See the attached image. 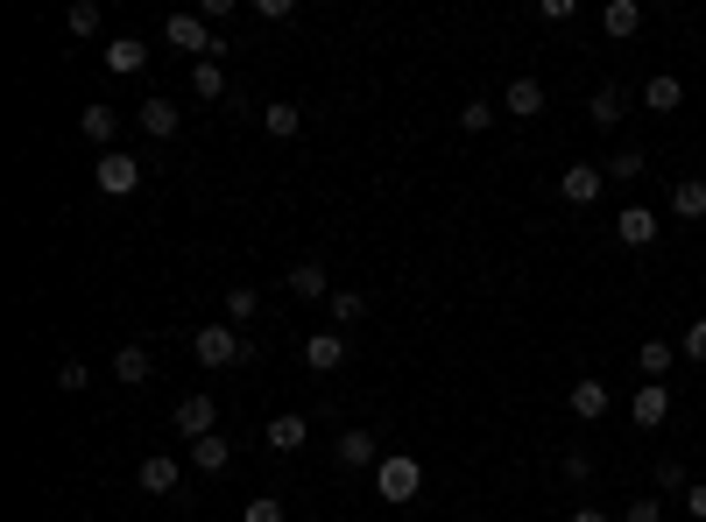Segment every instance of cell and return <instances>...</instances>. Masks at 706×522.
<instances>
[{
	"label": "cell",
	"instance_id": "1",
	"mask_svg": "<svg viewBox=\"0 0 706 522\" xmlns=\"http://www.w3.org/2000/svg\"><path fill=\"white\" fill-rule=\"evenodd\" d=\"M163 43H170V50H184L191 64H205V57L219 64V57H227V43L213 36V22H205L199 8H191V14H170V22H163Z\"/></svg>",
	"mask_w": 706,
	"mask_h": 522
},
{
	"label": "cell",
	"instance_id": "2",
	"mask_svg": "<svg viewBox=\"0 0 706 522\" xmlns=\"http://www.w3.org/2000/svg\"><path fill=\"white\" fill-rule=\"evenodd\" d=\"M374 487H382V501H388V509H403V501H417V495H424V466H417L410 452H388L382 466H374Z\"/></svg>",
	"mask_w": 706,
	"mask_h": 522
},
{
	"label": "cell",
	"instance_id": "3",
	"mask_svg": "<svg viewBox=\"0 0 706 522\" xmlns=\"http://www.w3.org/2000/svg\"><path fill=\"white\" fill-rule=\"evenodd\" d=\"M191 361L199 367H240L248 361V339H240L234 325H199V332H191Z\"/></svg>",
	"mask_w": 706,
	"mask_h": 522
},
{
	"label": "cell",
	"instance_id": "4",
	"mask_svg": "<svg viewBox=\"0 0 706 522\" xmlns=\"http://www.w3.org/2000/svg\"><path fill=\"white\" fill-rule=\"evenodd\" d=\"M600 191H608V170H600V162H565L559 170V198L565 205H594Z\"/></svg>",
	"mask_w": 706,
	"mask_h": 522
},
{
	"label": "cell",
	"instance_id": "5",
	"mask_svg": "<svg viewBox=\"0 0 706 522\" xmlns=\"http://www.w3.org/2000/svg\"><path fill=\"white\" fill-rule=\"evenodd\" d=\"M657 233H665V219H657L650 205H622V213H614V241L622 247H650Z\"/></svg>",
	"mask_w": 706,
	"mask_h": 522
},
{
	"label": "cell",
	"instance_id": "6",
	"mask_svg": "<svg viewBox=\"0 0 706 522\" xmlns=\"http://www.w3.org/2000/svg\"><path fill=\"white\" fill-rule=\"evenodd\" d=\"M177 481H184V466H177V459L170 452H148L142 459V466H134V487H142V495H177Z\"/></svg>",
	"mask_w": 706,
	"mask_h": 522
},
{
	"label": "cell",
	"instance_id": "7",
	"mask_svg": "<svg viewBox=\"0 0 706 522\" xmlns=\"http://www.w3.org/2000/svg\"><path fill=\"white\" fill-rule=\"evenodd\" d=\"M134 184H142V162H134L128 148H107V156H99V191H107V198H128Z\"/></svg>",
	"mask_w": 706,
	"mask_h": 522
},
{
	"label": "cell",
	"instance_id": "8",
	"mask_svg": "<svg viewBox=\"0 0 706 522\" xmlns=\"http://www.w3.org/2000/svg\"><path fill=\"white\" fill-rule=\"evenodd\" d=\"M665 416H671V389H665V381H643V389L629 396V424H636V430H657Z\"/></svg>",
	"mask_w": 706,
	"mask_h": 522
},
{
	"label": "cell",
	"instance_id": "9",
	"mask_svg": "<svg viewBox=\"0 0 706 522\" xmlns=\"http://www.w3.org/2000/svg\"><path fill=\"white\" fill-rule=\"evenodd\" d=\"M565 410H573L579 424H600V416H608V381H600V375H579L573 389H565Z\"/></svg>",
	"mask_w": 706,
	"mask_h": 522
},
{
	"label": "cell",
	"instance_id": "10",
	"mask_svg": "<svg viewBox=\"0 0 706 522\" xmlns=\"http://www.w3.org/2000/svg\"><path fill=\"white\" fill-rule=\"evenodd\" d=\"M333 290H339V282L325 276V262H297L290 268V296H297V304H333Z\"/></svg>",
	"mask_w": 706,
	"mask_h": 522
},
{
	"label": "cell",
	"instance_id": "11",
	"mask_svg": "<svg viewBox=\"0 0 706 522\" xmlns=\"http://www.w3.org/2000/svg\"><path fill=\"white\" fill-rule=\"evenodd\" d=\"M177 430H184L191 445L213 438V430H219V402L213 396H184V402H177Z\"/></svg>",
	"mask_w": 706,
	"mask_h": 522
},
{
	"label": "cell",
	"instance_id": "12",
	"mask_svg": "<svg viewBox=\"0 0 706 522\" xmlns=\"http://www.w3.org/2000/svg\"><path fill=\"white\" fill-rule=\"evenodd\" d=\"M333 459H339V466H354V473H360V466H382L388 452H382V445H374V430H360V424H354V430H339Z\"/></svg>",
	"mask_w": 706,
	"mask_h": 522
},
{
	"label": "cell",
	"instance_id": "13",
	"mask_svg": "<svg viewBox=\"0 0 706 522\" xmlns=\"http://www.w3.org/2000/svg\"><path fill=\"white\" fill-rule=\"evenodd\" d=\"M134 121H142V134H148V142H170V134H177V121H184V113H177V99L148 93V99H142V113H134Z\"/></svg>",
	"mask_w": 706,
	"mask_h": 522
},
{
	"label": "cell",
	"instance_id": "14",
	"mask_svg": "<svg viewBox=\"0 0 706 522\" xmlns=\"http://www.w3.org/2000/svg\"><path fill=\"white\" fill-rule=\"evenodd\" d=\"M304 367H311V375H333V367H347V339H339V332H311V339H304Z\"/></svg>",
	"mask_w": 706,
	"mask_h": 522
},
{
	"label": "cell",
	"instance_id": "15",
	"mask_svg": "<svg viewBox=\"0 0 706 522\" xmlns=\"http://www.w3.org/2000/svg\"><path fill=\"white\" fill-rule=\"evenodd\" d=\"M148 375H156V353H148L142 339H128V347L113 353V381H128V389H142Z\"/></svg>",
	"mask_w": 706,
	"mask_h": 522
},
{
	"label": "cell",
	"instance_id": "16",
	"mask_svg": "<svg viewBox=\"0 0 706 522\" xmlns=\"http://www.w3.org/2000/svg\"><path fill=\"white\" fill-rule=\"evenodd\" d=\"M142 64H148V43L142 36H113L107 43V71H113V78H142Z\"/></svg>",
	"mask_w": 706,
	"mask_h": 522
},
{
	"label": "cell",
	"instance_id": "17",
	"mask_svg": "<svg viewBox=\"0 0 706 522\" xmlns=\"http://www.w3.org/2000/svg\"><path fill=\"white\" fill-rule=\"evenodd\" d=\"M502 113H516V121H537V113H545V85H537V78H508Z\"/></svg>",
	"mask_w": 706,
	"mask_h": 522
},
{
	"label": "cell",
	"instance_id": "18",
	"mask_svg": "<svg viewBox=\"0 0 706 522\" xmlns=\"http://www.w3.org/2000/svg\"><path fill=\"white\" fill-rule=\"evenodd\" d=\"M671 219H706V177H679L671 184Z\"/></svg>",
	"mask_w": 706,
	"mask_h": 522
},
{
	"label": "cell",
	"instance_id": "19",
	"mask_svg": "<svg viewBox=\"0 0 706 522\" xmlns=\"http://www.w3.org/2000/svg\"><path fill=\"white\" fill-rule=\"evenodd\" d=\"M79 134H85V142H99V156H107L113 134H120V113H113V107H85V113H79Z\"/></svg>",
	"mask_w": 706,
	"mask_h": 522
},
{
	"label": "cell",
	"instance_id": "20",
	"mask_svg": "<svg viewBox=\"0 0 706 522\" xmlns=\"http://www.w3.org/2000/svg\"><path fill=\"white\" fill-rule=\"evenodd\" d=\"M600 28H608L614 43H629L643 28V8H636V0H608V8H600Z\"/></svg>",
	"mask_w": 706,
	"mask_h": 522
},
{
	"label": "cell",
	"instance_id": "21",
	"mask_svg": "<svg viewBox=\"0 0 706 522\" xmlns=\"http://www.w3.org/2000/svg\"><path fill=\"white\" fill-rule=\"evenodd\" d=\"M671 361H679V347H671V339H643V347H636L643 381H665V375H671Z\"/></svg>",
	"mask_w": 706,
	"mask_h": 522
},
{
	"label": "cell",
	"instance_id": "22",
	"mask_svg": "<svg viewBox=\"0 0 706 522\" xmlns=\"http://www.w3.org/2000/svg\"><path fill=\"white\" fill-rule=\"evenodd\" d=\"M191 466H199V473H213V481H219V473L234 466V445L213 430V438H199V445H191Z\"/></svg>",
	"mask_w": 706,
	"mask_h": 522
},
{
	"label": "cell",
	"instance_id": "23",
	"mask_svg": "<svg viewBox=\"0 0 706 522\" xmlns=\"http://www.w3.org/2000/svg\"><path fill=\"white\" fill-rule=\"evenodd\" d=\"M311 424L304 416H268V452H304Z\"/></svg>",
	"mask_w": 706,
	"mask_h": 522
},
{
	"label": "cell",
	"instance_id": "24",
	"mask_svg": "<svg viewBox=\"0 0 706 522\" xmlns=\"http://www.w3.org/2000/svg\"><path fill=\"white\" fill-rule=\"evenodd\" d=\"M622 113H629V93H622V85H600V93L587 99V121H594V128H614Z\"/></svg>",
	"mask_w": 706,
	"mask_h": 522
},
{
	"label": "cell",
	"instance_id": "25",
	"mask_svg": "<svg viewBox=\"0 0 706 522\" xmlns=\"http://www.w3.org/2000/svg\"><path fill=\"white\" fill-rule=\"evenodd\" d=\"M643 107H650V113H671V107H685V85L671 78V71H657V78L643 85Z\"/></svg>",
	"mask_w": 706,
	"mask_h": 522
},
{
	"label": "cell",
	"instance_id": "26",
	"mask_svg": "<svg viewBox=\"0 0 706 522\" xmlns=\"http://www.w3.org/2000/svg\"><path fill=\"white\" fill-rule=\"evenodd\" d=\"M254 311H262V290H254V282H227V318H234V332L254 318Z\"/></svg>",
	"mask_w": 706,
	"mask_h": 522
},
{
	"label": "cell",
	"instance_id": "27",
	"mask_svg": "<svg viewBox=\"0 0 706 522\" xmlns=\"http://www.w3.org/2000/svg\"><path fill=\"white\" fill-rule=\"evenodd\" d=\"M191 93H199V99H227V71H219L213 57H205V64H191Z\"/></svg>",
	"mask_w": 706,
	"mask_h": 522
},
{
	"label": "cell",
	"instance_id": "28",
	"mask_svg": "<svg viewBox=\"0 0 706 522\" xmlns=\"http://www.w3.org/2000/svg\"><path fill=\"white\" fill-rule=\"evenodd\" d=\"M262 128H268V134H276V142H290V134H297V128H304V113H297V107H290V99H276V107H268V113H262Z\"/></svg>",
	"mask_w": 706,
	"mask_h": 522
},
{
	"label": "cell",
	"instance_id": "29",
	"mask_svg": "<svg viewBox=\"0 0 706 522\" xmlns=\"http://www.w3.org/2000/svg\"><path fill=\"white\" fill-rule=\"evenodd\" d=\"M685 487H693V473H685L679 459H657V495H665V501L679 495V501H685Z\"/></svg>",
	"mask_w": 706,
	"mask_h": 522
},
{
	"label": "cell",
	"instance_id": "30",
	"mask_svg": "<svg viewBox=\"0 0 706 522\" xmlns=\"http://www.w3.org/2000/svg\"><path fill=\"white\" fill-rule=\"evenodd\" d=\"M600 170H608L614 184H636V177L650 170V162H643V148H622V156H614V162H600Z\"/></svg>",
	"mask_w": 706,
	"mask_h": 522
},
{
	"label": "cell",
	"instance_id": "31",
	"mask_svg": "<svg viewBox=\"0 0 706 522\" xmlns=\"http://www.w3.org/2000/svg\"><path fill=\"white\" fill-rule=\"evenodd\" d=\"M368 318V296L360 290H333V325H360Z\"/></svg>",
	"mask_w": 706,
	"mask_h": 522
},
{
	"label": "cell",
	"instance_id": "32",
	"mask_svg": "<svg viewBox=\"0 0 706 522\" xmlns=\"http://www.w3.org/2000/svg\"><path fill=\"white\" fill-rule=\"evenodd\" d=\"M71 36H99V0H71Z\"/></svg>",
	"mask_w": 706,
	"mask_h": 522
},
{
	"label": "cell",
	"instance_id": "33",
	"mask_svg": "<svg viewBox=\"0 0 706 522\" xmlns=\"http://www.w3.org/2000/svg\"><path fill=\"white\" fill-rule=\"evenodd\" d=\"M459 128H467V134H488L494 128V99H467V107H459Z\"/></svg>",
	"mask_w": 706,
	"mask_h": 522
},
{
	"label": "cell",
	"instance_id": "34",
	"mask_svg": "<svg viewBox=\"0 0 706 522\" xmlns=\"http://www.w3.org/2000/svg\"><path fill=\"white\" fill-rule=\"evenodd\" d=\"M622 522H665V495H636L622 509Z\"/></svg>",
	"mask_w": 706,
	"mask_h": 522
},
{
	"label": "cell",
	"instance_id": "35",
	"mask_svg": "<svg viewBox=\"0 0 706 522\" xmlns=\"http://www.w3.org/2000/svg\"><path fill=\"white\" fill-rule=\"evenodd\" d=\"M559 473H565V481H573V487H587V481H594V459H587V452H579V445H573V452L559 459Z\"/></svg>",
	"mask_w": 706,
	"mask_h": 522
},
{
	"label": "cell",
	"instance_id": "36",
	"mask_svg": "<svg viewBox=\"0 0 706 522\" xmlns=\"http://www.w3.org/2000/svg\"><path fill=\"white\" fill-rule=\"evenodd\" d=\"M240 522H283V501L276 495H254L248 509H240Z\"/></svg>",
	"mask_w": 706,
	"mask_h": 522
},
{
	"label": "cell",
	"instance_id": "37",
	"mask_svg": "<svg viewBox=\"0 0 706 522\" xmlns=\"http://www.w3.org/2000/svg\"><path fill=\"white\" fill-rule=\"evenodd\" d=\"M679 353H685V361H699V367H706V318H699V325H685Z\"/></svg>",
	"mask_w": 706,
	"mask_h": 522
},
{
	"label": "cell",
	"instance_id": "38",
	"mask_svg": "<svg viewBox=\"0 0 706 522\" xmlns=\"http://www.w3.org/2000/svg\"><path fill=\"white\" fill-rule=\"evenodd\" d=\"M573 0H537V22H545V28H559V22H573Z\"/></svg>",
	"mask_w": 706,
	"mask_h": 522
},
{
	"label": "cell",
	"instance_id": "39",
	"mask_svg": "<svg viewBox=\"0 0 706 522\" xmlns=\"http://www.w3.org/2000/svg\"><path fill=\"white\" fill-rule=\"evenodd\" d=\"M248 8L262 14V22H290V14H297V0H248Z\"/></svg>",
	"mask_w": 706,
	"mask_h": 522
},
{
	"label": "cell",
	"instance_id": "40",
	"mask_svg": "<svg viewBox=\"0 0 706 522\" xmlns=\"http://www.w3.org/2000/svg\"><path fill=\"white\" fill-rule=\"evenodd\" d=\"M85 381H93V375H85V361H64V367H57V389H71V396H79Z\"/></svg>",
	"mask_w": 706,
	"mask_h": 522
},
{
	"label": "cell",
	"instance_id": "41",
	"mask_svg": "<svg viewBox=\"0 0 706 522\" xmlns=\"http://www.w3.org/2000/svg\"><path fill=\"white\" fill-rule=\"evenodd\" d=\"M685 515H693V522H706V481H693V487H685Z\"/></svg>",
	"mask_w": 706,
	"mask_h": 522
},
{
	"label": "cell",
	"instance_id": "42",
	"mask_svg": "<svg viewBox=\"0 0 706 522\" xmlns=\"http://www.w3.org/2000/svg\"><path fill=\"white\" fill-rule=\"evenodd\" d=\"M573 522H614L608 509H573Z\"/></svg>",
	"mask_w": 706,
	"mask_h": 522
},
{
	"label": "cell",
	"instance_id": "43",
	"mask_svg": "<svg viewBox=\"0 0 706 522\" xmlns=\"http://www.w3.org/2000/svg\"><path fill=\"white\" fill-rule=\"evenodd\" d=\"M699 481H706V459H699Z\"/></svg>",
	"mask_w": 706,
	"mask_h": 522
}]
</instances>
